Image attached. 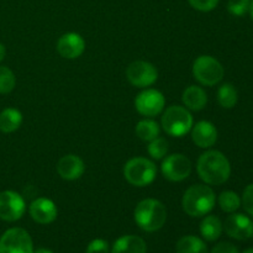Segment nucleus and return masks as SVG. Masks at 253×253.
Masks as SVG:
<instances>
[{
  "instance_id": "f257e3e1",
  "label": "nucleus",
  "mask_w": 253,
  "mask_h": 253,
  "mask_svg": "<svg viewBox=\"0 0 253 253\" xmlns=\"http://www.w3.org/2000/svg\"><path fill=\"white\" fill-rule=\"evenodd\" d=\"M198 174L208 185H220L227 182L231 174V166L224 153L210 150L203 153L198 160Z\"/></svg>"
},
{
  "instance_id": "f03ea898",
  "label": "nucleus",
  "mask_w": 253,
  "mask_h": 253,
  "mask_svg": "<svg viewBox=\"0 0 253 253\" xmlns=\"http://www.w3.org/2000/svg\"><path fill=\"white\" fill-rule=\"evenodd\" d=\"M215 200V193L209 185L194 184L185 190L182 208L189 216L202 217L214 209Z\"/></svg>"
},
{
  "instance_id": "7ed1b4c3",
  "label": "nucleus",
  "mask_w": 253,
  "mask_h": 253,
  "mask_svg": "<svg viewBox=\"0 0 253 253\" xmlns=\"http://www.w3.org/2000/svg\"><path fill=\"white\" fill-rule=\"evenodd\" d=\"M135 221L141 230L146 232L158 231L167 221V209L157 199H143L135 209Z\"/></svg>"
},
{
  "instance_id": "20e7f679",
  "label": "nucleus",
  "mask_w": 253,
  "mask_h": 253,
  "mask_svg": "<svg viewBox=\"0 0 253 253\" xmlns=\"http://www.w3.org/2000/svg\"><path fill=\"white\" fill-rule=\"evenodd\" d=\"M162 127L169 136L183 137L193 127L192 114L184 106H168L162 115Z\"/></svg>"
},
{
  "instance_id": "39448f33",
  "label": "nucleus",
  "mask_w": 253,
  "mask_h": 253,
  "mask_svg": "<svg viewBox=\"0 0 253 253\" xmlns=\"http://www.w3.org/2000/svg\"><path fill=\"white\" fill-rule=\"evenodd\" d=\"M157 175V167L151 160L145 157L131 158L124 166V177L135 187H147Z\"/></svg>"
},
{
  "instance_id": "423d86ee",
  "label": "nucleus",
  "mask_w": 253,
  "mask_h": 253,
  "mask_svg": "<svg viewBox=\"0 0 253 253\" xmlns=\"http://www.w3.org/2000/svg\"><path fill=\"white\" fill-rule=\"evenodd\" d=\"M224 67L211 56H199L193 63V76L200 84L212 86L224 78Z\"/></svg>"
},
{
  "instance_id": "0eeeda50",
  "label": "nucleus",
  "mask_w": 253,
  "mask_h": 253,
  "mask_svg": "<svg viewBox=\"0 0 253 253\" xmlns=\"http://www.w3.org/2000/svg\"><path fill=\"white\" fill-rule=\"evenodd\" d=\"M0 253H34L31 236L21 227H12L0 237Z\"/></svg>"
},
{
  "instance_id": "6e6552de",
  "label": "nucleus",
  "mask_w": 253,
  "mask_h": 253,
  "mask_svg": "<svg viewBox=\"0 0 253 253\" xmlns=\"http://www.w3.org/2000/svg\"><path fill=\"white\" fill-rule=\"evenodd\" d=\"M161 170L166 179L170 182H182L187 179L192 173V162L187 156L182 153L167 156L163 160Z\"/></svg>"
},
{
  "instance_id": "1a4fd4ad",
  "label": "nucleus",
  "mask_w": 253,
  "mask_h": 253,
  "mask_svg": "<svg viewBox=\"0 0 253 253\" xmlns=\"http://www.w3.org/2000/svg\"><path fill=\"white\" fill-rule=\"evenodd\" d=\"M26 211V203L19 193L4 190L0 193V219L7 222L17 221Z\"/></svg>"
},
{
  "instance_id": "9d476101",
  "label": "nucleus",
  "mask_w": 253,
  "mask_h": 253,
  "mask_svg": "<svg viewBox=\"0 0 253 253\" xmlns=\"http://www.w3.org/2000/svg\"><path fill=\"white\" fill-rule=\"evenodd\" d=\"M166 105L165 95L157 89H145L135 99V108L146 118L160 115Z\"/></svg>"
},
{
  "instance_id": "9b49d317",
  "label": "nucleus",
  "mask_w": 253,
  "mask_h": 253,
  "mask_svg": "<svg viewBox=\"0 0 253 253\" xmlns=\"http://www.w3.org/2000/svg\"><path fill=\"white\" fill-rule=\"evenodd\" d=\"M126 77L133 86L146 88L156 83L158 79V71L150 62L135 61L126 69Z\"/></svg>"
},
{
  "instance_id": "f8f14e48",
  "label": "nucleus",
  "mask_w": 253,
  "mask_h": 253,
  "mask_svg": "<svg viewBox=\"0 0 253 253\" xmlns=\"http://www.w3.org/2000/svg\"><path fill=\"white\" fill-rule=\"evenodd\" d=\"M224 229L230 237L240 241H245L253 236V221L244 214L232 212V215L225 220Z\"/></svg>"
},
{
  "instance_id": "ddd939ff",
  "label": "nucleus",
  "mask_w": 253,
  "mask_h": 253,
  "mask_svg": "<svg viewBox=\"0 0 253 253\" xmlns=\"http://www.w3.org/2000/svg\"><path fill=\"white\" fill-rule=\"evenodd\" d=\"M85 49V41L77 32H68L62 35L57 41V52L67 59H76L83 54Z\"/></svg>"
},
{
  "instance_id": "4468645a",
  "label": "nucleus",
  "mask_w": 253,
  "mask_h": 253,
  "mask_svg": "<svg viewBox=\"0 0 253 253\" xmlns=\"http://www.w3.org/2000/svg\"><path fill=\"white\" fill-rule=\"evenodd\" d=\"M29 211L34 221L41 225L52 224L57 219L58 210L56 204L47 198H37L30 204Z\"/></svg>"
},
{
  "instance_id": "2eb2a0df",
  "label": "nucleus",
  "mask_w": 253,
  "mask_h": 253,
  "mask_svg": "<svg viewBox=\"0 0 253 253\" xmlns=\"http://www.w3.org/2000/svg\"><path fill=\"white\" fill-rule=\"evenodd\" d=\"M192 140L198 147L209 148L215 145L217 141V130L215 125L210 121L202 120L193 125Z\"/></svg>"
},
{
  "instance_id": "dca6fc26",
  "label": "nucleus",
  "mask_w": 253,
  "mask_h": 253,
  "mask_svg": "<svg viewBox=\"0 0 253 253\" xmlns=\"http://www.w3.org/2000/svg\"><path fill=\"white\" fill-rule=\"evenodd\" d=\"M85 165L83 160L77 155L63 156L57 163V172L59 177L66 180H76L83 175Z\"/></svg>"
},
{
  "instance_id": "f3484780",
  "label": "nucleus",
  "mask_w": 253,
  "mask_h": 253,
  "mask_svg": "<svg viewBox=\"0 0 253 253\" xmlns=\"http://www.w3.org/2000/svg\"><path fill=\"white\" fill-rule=\"evenodd\" d=\"M147 245L142 237L136 235H125L116 240L113 245L111 253H146Z\"/></svg>"
},
{
  "instance_id": "a211bd4d",
  "label": "nucleus",
  "mask_w": 253,
  "mask_h": 253,
  "mask_svg": "<svg viewBox=\"0 0 253 253\" xmlns=\"http://www.w3.org/2000/svg\"><path fill=\"white\" fill-rule=\"evenodd\" d=\"M182 101L188 110H203L208 104V94L202 86L190 85L183 91Z\"/></svg>"
},
{
  "instance_id": "6ab92c4d",
  "label": "nucleus",
  "mask_w": 253,
  "mask_h": 253,
  "mask_svg": "<svg viewBox=\"0 0 253 253\" xmlns=\"http://www.w3.org/2000/svg\"><path fill=\"white\" fill-rule=\"evenodd\" d=\"M222 229L224 226H222L221 220L215 215H208L200 222V234H202L203 239L209 242L216 241L221 236Z\"/></svg>"
},
{
  "instance_id": "aec40b11",
  "label": "nucleus",
  "mask_w": 253,
  "mask_h": 253,
  "mask_svg": "<svg viewBox=\"0 0 253 253\" xmlns=\"http://www.w3.org/2000/svg\"><path fill=\"white\" fill-rule=\"evenodd\" d=\"M22 114L15 108H6L0 113V131L11 133L21 126Z\"/></svg>"
},
{
  "instance_id": "412c9836",
  "label": "nucleus",
  "mask_w": 253,
  "mask_h": 253,
  "mask_svg": "<svg viewBox=\"0 0 253 253\" xmlns=\"http://www.w3.org/2000/svg\"><path fill=\"white\" fill-rule=\"evenodd\" d=\"M177 253H208V247L202 239L193 235L183 236L175 245Z\"/></svg>"
},
{
  "instance_id": "4be33fe9",
  "label": "nucleus",
  "mask_w": 253,
  "mask_h": 253,
  "mask_svg": "<svg viewBox=\"0 0 253 253\" xmlns=\"http://www.w3.org/2000/svg\"><path fill=\"white\" fill-rule=\"evenodd\" d=\"M136 136L140 140L146 141V142H151L152 140L157 138L160 136L161 128L157 121L151 120V119H145V120L138 121L136 125Z\"/></svg>"
},
{
  "instance_id": "5701e85b",
  "label": "nucleus",
  "mask_w": 253,
  "mask_h": 253,
  "mask_svg": "<svg viewBox=\"0 0 253 253\" xmlns=\"http://www.w3.org/2000/svg\"><path fill=\"white\" fill-rule=\"evenodd\" d=\"M239 94L231 83H225L217 90V101L224 109H232L237 104Z\"/></svg>"
},
{
  "instance_id": "b1692460",
  "label": "nucleus",
  "mask_w": 253,
  "mask_h": 253,
  "mask_svg": "<svg viewBox=\"0 0 253 253\" xmlns=\"http://www.w3.org/2000/svg\"><path fill=\"white\" fill-rule=\"evenodd\" d=\"M219 205L222 211L232 214L241 207V199H240L237 193L226 190L219 195Z\"/></svg>"
},
{
  "instance_id": "393cba45",
  "label": "nucleus",
  "mask_w": 253,
  "mask_h": 253,
  "mask_svg": "<svg viewBox=\"0 0 253 253\" xmlns=\"http://www.w3.org/2000/svg\"><path fill=\"white\" fill-rule=\"evenodd\" d=\"M16 78L10 68L0 66V94H7L14 90Z\"/></svg>"
},
{
  "instance_id": "a878e982",
  "label": "nucleus",
  "mask_w": 253,
  "mask_h": 253,
  "mask_svg": "<svg viewBox=\"0 0 253 253\" xmlns=\"http://www.w3.org/2000/svg\"><path fill=\"white\" fill-rule=\"evenodd\" d=\"M148 153L155 160H162L166 157L168 152V142L166 138L157 137L148 143Z\"/></svg>"
},
{
  "instance_id": "bb28decb",
  "label": "nucleus",
  "mask_w": 253,
  "mask_h": 253,
  "mask_svg": "<svg viewBox=\"0 0 253 253\" xmlns=\"http://www.w3.org/2000/svg\"><path fill=\"white\" fill-rule=\"evenodd\" d=\"M251 1L252 0H230L227 9L235 16H242L249 11Z\"/></svg>"
},
{
  "instance_id": "cd10ccee",
  "label": "nucleus",
  "mask_w": 253,
  "mask_h": 253,
  "mask_svg": "<svg viewBox=\"0 0 253 253\" xmlns=\"http://www.w3.org/2000/svg\"><path fill=\"white\" fill-rule=\"evenodd\" d=\"M241 204L244 207L245 211L253 216V183L245 188L244 194H242Z\"/></svg>"
},
{
  "instance_id": "c85d7f7f",
  "label": "nucleus",
  "mask_w": 253,
  "mask_h": 253,
  "mask_svg": "<svg viewBox=\"0 0 253 253\" xmlns=\"http://www.w3.org/2000/svg\"><path fill=\"white\" fill-rule=\"evenodd\" d=\"M188 1L195 10L204 12L211 11L219 4V0H188Z\"/></svg>"
},
{
  "instance_id": "c756f323",
  "label": "nucleus",
  "mask_w": 253,
  "mask_h": 253,
  "mask_svg": "<svg viewBox=\"0 0 253 253\" xmlns=\"http://www.w3.org/2000/svg\"><path fill=\"white\" fill-rule=\"evenodd\" d=\"M85 253H109L108 241L103 239H95L88 245Z\"/></svg>"
},
{
  "instance_id": "7c9ffc66",
  "label": "nucleus",
  "mask_w": 253,
  "mask_h": 253,
  "mask_svg": "<svg viewBox=\"0 0 253 253\" xmlns=\"http://www.w3.org/2000/svg\"><path fill=\"white\" fill-rule=\"evenodd\" d=\"M211 253H239V250L230 242H220L211 250Z\"/></svg>"
},
{
  "instance_id": "2f4dec72",
  "label": "nucleus",
  "mask_w": 253,
  "mask_h": 253,
  "mask_svg": "<svg viewBox=\"0 0 253 253\" xmlns=\"http://www.w3.org/2000/svg\"><path fill=\"white\" fill-rule=\"evenodd\" d=\"M5 54H6V49L2 43H0V62L5 58Z\"/></svg>"
},
{
  "instance_id": "473e14b6",
  "label": "nucleus",
  "mask_w": 253,
  "mask_h": 253,
  "mask_svg": "<svg viewBox=\"0 0 253 253\" xmlns=\"http://www.w3.org/2000/svg\"><path fill=\"white\" fill-rule=\"evenodd\" d=\"M34 253H53L48 249H39L37 251H34Z\"/></svg>"
},
{
  "instance_id": "72a5a7b5",
  "label": "nucleus",
  "mask_w": 253,
  "mask_h": 253,
  "mask_svg": "<svg viewBox=\"0 0 253 253\" xmlns=\"http://www.w3.org/2000/svg\"><path fill=\"white\" fill-rule=\"evenodd\" d=\"M250 14H251V17L253 19V0L251 1V4H250V9H249Z\"/></svg>"
},
{
  "instance_id": "f704fd0d",
  "label": "nucleus",
  "mask_w": 253,
  "mask_h": 253,
  "mask_svg": "<svg viewBox=\"0 0 253 253\" xmlns=\"http://www.w3.org/2000/svg\"><path fill=\"white\" fill-rule=\"evenodd\" d=\"M244 253H253V249H249V250H246V251H245Z\"/></svg>"
}]
</instances>
